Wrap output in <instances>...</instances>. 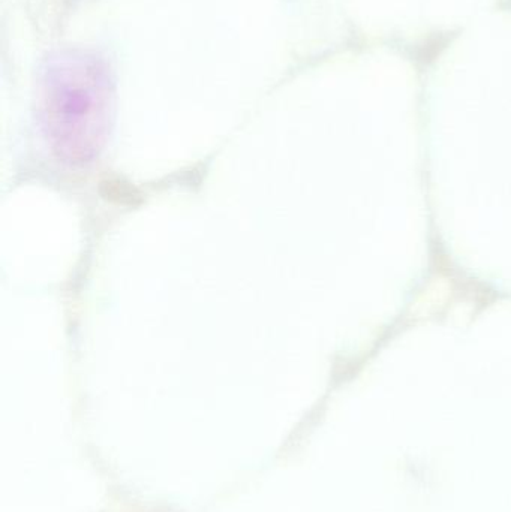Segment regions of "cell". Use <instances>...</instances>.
Returning a JSON list of instances; mask_svg holds the SVG:
<instances>
[{"label": "cell", "mask_w": 511, "mask_h": 512, "mask_svg": "<svg viewBox=\"0 0 511 512\" xmlns=\"http://www.w3.org/2000/svg\"><path fill=\"white\" fill-rule=\"evenodd\" d=\"M39 95V120L51 150L71 165L98 158L113 116V81L104 60L81 51L51 57Z\"/></svg>", "instance_id": "6da1fadb"}]
</instances>
